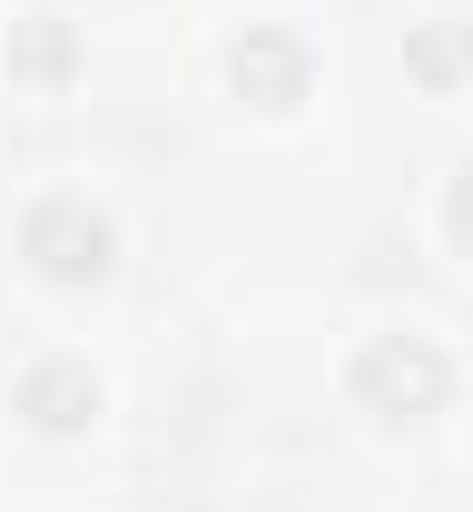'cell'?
Listing matches in <instances>:
<instances>
[{
  "instance_id": "5b68a950",
  "label": "cell",
  "mask_w": 473,
  "mask_h": 512,
  "mask_svg": "<svg viewBox=\"0 0 473 512\" xmlns=\"http://www.w3.org/2000/svg\"><path fill=\"white\" fill-rule=\"evenodd\" d=\"M405 69L424 89H454L473 69V20H424V30H405Z\"/></svg>"
},
{
  "instance_id": "8992f818",
  "label": "cell",
  "mask_w": 473,
  "mask_h": 512,
  "mask_svg": "<svg viewBox=\"0 0 473 512\" xmlns=\"http://www.w3.org/2000/svg\"><path fill=\"white\" fill-rule=\"evenodd\" d=\"M10 69H30V79H60L69 69V20L60 10H30V30L10 40Z\"/></svg>"
},
{
  "instance_id": "277c9868",
  "label": "cell",
  "mask_w": 473,
  "mask_h": 512,
  "mask_svg": "<svg viewBox=\"0 0 473 512\" xmlns=\"http://www.w3.org/2000/svg\"><path fill=\"white\" fill-rule=\"evenodd\" d=\"M20 414H30L40 434H79V424L99 414V375H89L79 355H50V365L20 375Z\"/></svg>"
},
{
  "instance_id": "52a82bcc",
  "label": "cell",
  "mask_w": 473,
  "mask_h": 512,
  "mask_svg": "<svg viewBox=\"0 0 473 512\" xmlns=\"http://www.w3.org/2000/svg\"><path fill=\"white\" fill-rule=\"evenodd\" d=\"M444 227H454V247L473 256V158L454 168V188H444Z\"/></svg>"
},
{
  "instance_id": "7a4b0ae2",
  "label": "cell",
  "mask_w": 473,
  "mask_h": 512,
  "mask_svg": "<svg viewBox=\"0 0 473 512\" xmlns=\"http://www.w3.org/2000/svg\"><path fill=\"white\" fill-rule=\"evenodd\" d=\"M109 217L89 207V197H40L30 217H20V256L50 276V286H89V276H109Z\"/></svg>"
},
{
  "instance_id": "6da1fadb",
  "label": "cell",
  "mask_w": 473,
  "mask_h": 512,
  "mask_svg": "<svg viewBox=\"0 0 473 512\" xmlns=\"http://www.w3.org/2000/svg\"><path fill=\"white\" fill-rule=\"evenodd\" d=\"M345 384H355L365 414H434L454 394V365H444L434 335H365L355 365H345Z\"/></svg>"
},
{
  "instance_id": "3957f363",
  "label": "cell",
  "mask_w": 473,
  "mask_h": 512,
  "mask_svg": "<svg viewBox=\"0 0 473 512\" xmlns=\"http://www.w3.org/2000/svg\"><path fill=\"white\" fill-rule=\"evenodd\" d=\"M227 79H237V99H257V109H296V99H306V40L247 30V40L227 50Z\"/></svg>"
}]
</instances>
